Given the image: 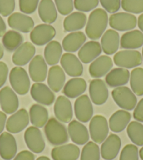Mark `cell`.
<instances>
[{"label":"cell","mask_w":143,"mask_h":160,"mask_svg":"<svg viewBox=\"0 0 143 160\" xmlns=\"http://www.w3.org/2000/svg\"><path fill=\"white\" fill-rule=\"evenodd\" d=\"M109 22L107 13L102 8H96L91 13L85 32L92 40L99 39L105 33Z\"/></svg>","instance_id":"6da1fadb"},{"label":"cell","mask_w":143,"mask_h":160,"mask_svg":"<svg viewBox=\"0 0 143 160\" xmlns=\"http://www.w3.org/2000/svg\"><path fill=\"white\" fill-rule=\"evenodd\" d=\"M44 133L51 145L59 146L69 140L66 127L54 118H51L44 126Z\"/></svg>","instance_id":"7a4b0ae2"},{"label":"cell","mask_w":143,"mask_h":160,"mask_svg":"<svg viewBox=\"0 0 143 160\" xmlns=\"http://www.w3.org/2000/svg\"><path fill=\"white\" fill-rule=\"evenodd\" d=\"M9 82L13 91L19 95H25L30 90L29 76L26 70L22 67H15L11 70Z\"/></svg>","instance_id":"3957f363"},{"label":"cell","mask_w":143,"mask_h":160,"mask_svg":"<svg viewBox=\"0 0 143 160\" xmlns=\"http://www.w3.org/2000/svg\"><path fill=\"white\" fill-rule=\"evenodd\" d=\"M114 102L119 108L126 110H133L137 105L135 93L127 87H119L111 91Z\"/></svg>","instance_id":"277c9868"},{"label":"cell","mask_w":143,"mask_h":160,"mask_svg":"<svg viewBox=\"0 0 143 160\" xmlns=\"http://www.w3.org/2000/svg\"><path fill=\"white\" fill-rule=\"evenodd\" d=\"M114 62L121 68L131 69L141 65L142 62L141 53L136 50H122L114 56Z\"/></svg>","instance_id":"5b68a950"},{"label":"cell","mask_w":143,"mask_h":160,"mask_svg":"<svg viewBox=\"0 0 143 160\" xmlns=\"http://www.w3.org/2000/svg\"><path fill=\"white\" fill-rule=\"evenodd\" d=\"M91 138L96 143H102L107 138L109 126L106 118L102 115H96L91 119L89 124Z\"/></svg>","instance_id":"8992f818"},{"label":"cell","mask_w":143,"mask_h":160,"mask_svg":"<svg viewBox=\"0 0 143 160\" xmlns=\"http://www.w3.org/2000/svg\"><path fill=\"white\" fill-rule=\"evenodd\" d=\"M138 21L136 17L133 14L121 12L115 13L109 18V24L114 30L121 31H128L134 29L136 27Z\"/></svg>","instance_id":"52a82bcc"},{"label":"cell","mask_w":143,"mask_h":160,"mask_svg":"<svg viewBox=\"0 0 143 160\" xmlns=\"http://www.w3.org/2000/svg\"><path fill=\"white\" fill-rule=\"evenodd\" d=\"M56 34V31L52 25L40 24L31 31L30 38L32 44L37 46H44L52 41Z\"/></svg>","instance_id":"ba28073f"},{"label":"cell","mask_w":143,"mask_h":160,"mask_svg":"<svg viewBox=\"0 0 143 160\" xmlns=\"http://www.w3.org/2000/svg\"><path fill=\"white\" fill-rule=\"evenodd\" d=\"M30 116L25 109L19 110L8 118L6 128L11 133H18L24 130L29 124Z\"/></svg>","instance_id":"9c48e42d"},{"label":"cell","mask_w":143,"mask_h":160,"mask_svg":"<svg viewBox=\"0 0 143 160\" xmlns=\"http://www.w3.org/2000/svg\"><path fill=\"white\" fill-rule=\"evenodd\" d=\"M24 139L27 148L35 153H41L45 148V141L39 128L30 127L24 133Z\"/></svg>","instance_id":"30bf717a"},{"label":"cell","mask_w":143,"mask_h":160,"mask_svg":"<svg viewBox=\"0 0 143 160\" xmlns=\"http://www.w3.org/2000/svg\"><path fill=\"white\" fill-rule=\"evenodd\" d=\"M74 114L77 119L83 123H86L92 119L93 108L87 95L79 96L74 102Z\"/></svg>","instance_id":"8fae6325"},{"label":"cell","mask_w":143,"mask_h":160,"mask_svg":"<svg viewBox=\"0 0 143 160\" xmlns=\"http://www.w3.org/2000/svg\"><path fill=\"white\" fill-rule=\"evenodd\" d=\"M32 98L39 104L51 105L55 101V94L53 91L43 83H35L30 88Z\"/></svg>","instance_id":"7c38bea8"},{"label":"cell","mask_w":143,"mask_h":160,"mask_svg":"<svg viewBox=\"0 0 143 160\" xmlns=\"http://www.w3.org/2000/svg\"><path fill=\"white\" fill-rule=\"evenodd\" d=\"M61 64L63 70L70 77L78 78L81 76L84 72L81 61L73 53H64L61 56Z\"/></svg>","instance_id":"4fadbf2b"},{"label":"cell","mask_w":143,"mask_h":160,"mask_svg":"<svg viewBox=\"0 0 143 160\" xmlns=\"http://www.w3.org/2000/svg\"><path fill=\"white\" fill-rule=\"evenodd\" d=\"M0 105L5 113L13 114L16 112L19 106V101L12 88L5 87L0 90Z\"/></svg>","instance_id":"5bb4252c"},{"label":"cell","mask_w":143,"mask_h":160,"mask_svg":"<svg viewBox=\"0 0 143 160\" xmlns=\"http://www.w3.org/2000/svg\"><path fill=\"white\" fill-rule=\"evenodd\" d=\"M48 67L44 57L41 55L35 56L31 60L29 65V74L33 82L40 83L47 79Z\"/></svg>","instance_id":"9a60e30c"},{"label":"cell","mask_w":143,"mask_h":160,"mask_svg":"<svg viewBox=\"0 0 143 160\" xmlns=\"http://www.w3.org/2000/svg\"><path fill=\"white\" fill-rule=\"evenodd\" d=\"M89 95L91 101L97 105H103L107 101L108 88L103 80L100 79L91 80L89 85Z\"/></svg>","instance_id":"2e32d148"},{"label":"cell","mask_w":143,"mask_h":160,"mask_svg":"<svg viewBox=\"0 0 143 160\" xmlns=\"http://www.w3.org/2000/svg\"><path fill=\"white\" fill-rule=\"evenodd\" d=\"M8 24L12 29L22 33L31 32L35 26V22L31 17L19 12L10 15L8 18Z\"/></svg>","instance_id":"e0dca14e"},{"label":"cell","mask_w":143,"mask_h":160,"mask_svg":"<svg viewBox=\"0 0 143 160\" xmlns=\"http://www.w3.org/2000/svg\"><path fill=\"white\" fill-rule=\"evenodd\" d=\"M54 114L58 121L69 123L72 119L73 110L72 103L66 96H59L53 107Z\"/></svg>","instance_id":"ac0fdd59"},{"label":"cell","mask_w":143,"mask_h":160,"mask_svg":"<svg viewBox=\"0 0 143 160\" xmlns=\"http://www.w3.org/2000/svg\"><path fill=\"white\" fill-rule=\"evenodd\" d=\"M121 146V141L116 134H110L102 142L101 148L102 158L105 160H113L116 158Z\"/></svg>","instance_id":"d6986e66"},{"label":"cell","mask_w":143,"mask_h":160,"mask_svg":"<svg viewBox=\"0 0 143 160\" xmlns=\"http://www.w3.org/2000/svg\"><path fill=\"white\" fill-rule=\"evenodd\" d=\"M36 48L32 43L26 42L17 48L13 54L12 61L17 66H23L31 61L35 55Z\"/></svg>","instance_id":"ffe728a7"},{"label":"cell","mask_w":143,"mask_h":160,"mask_svg":"<svg viewBox=\"0 0 143 160\" xmlns=\"http://www.w3.org/2000/svg\"><path fill=\"white\" fill-rule=\"evenodd\" d=\"M113 67V61L110 56H101L91 62L89 66L90 75L93 78H101L110 72Z\"/></svg>","instance_id":"44dd1931"},{"label":"cell","mask_w":143,"mask_h":160,"mask_svg":"<svg viewBox=\"0 0 143 160\" xmlns=\"http://www.w3.org/2000/svg\"><path fill=\"white\" fill-rule=\"evenodd\" d=\"M17 144L14 136L8 132L0 135V156L4 160H11L16 156Z\"/></svg>","instance_id":"7402d4cb"},{"label":"cell","mask_w":143,"mask_h":160,"mask_svg":"<svg viewBox=\"0 0 143 160\" xmlns=\"http://www.w3.org/2000/svg\"><path fill=\"white\" fill-rule=\"evenodd\" d=\"M68 133L72 141L77 145L87 143L89 140V133L87 128L76 120H72L68 125Z\"/></svg>","instance_id":"603a6c76"},{"label":"cell","mask_w":143,"mask_h":160,"mask_svg":"<svg viewBox=\"0 0 143 160\" xmlns=\"http://www.w3.org/2000/svg\"><path fill=\"white\" fill-rule=\"evenodd\" d=\"M101 45L98 42L90 41L82 46L78 52L80 61L85 64L93 62L102 53Z\"/></svg>","instance_id":"cb8c5ba5"},{"label":"cell","mask_w":143,"mask_h":160,"mask_svg":"<svg viewBox=\"0 0 143 160\" xmlns=\"http://www.w3.org/2000/svg\"><path fill=\"white\" fill-rule=\"evenodd\" d=\"M79 155V148L74 144L59 145L51 150V158L53 160H77Z\"/></svg>","instance_id":"d4e9b609"},{"label":"cell","mask_w":143,"mask_h":160,"mask_svg":"<svg viewBox=\"0 0 143 160\" xmlns=\"http://www.w3.org/2000/svg\"><path fill=\"white\" fill-rule=\"evenodd\" d=\"M120 44L119 34L114 30H107L101 38V48L107 55H112L119 49Z\"/></svg>","instance_id":"484cf974"},{"label":"cell","mask_w":143,"mask_h":160,"mask_svg":"<svg viewBox=\"0 0 143 160\" xmlns=\"http://www.w3.org/2000/svg\"><path fill=\"white\" fill-rule=\"evenodd\" d=\"M130 79V72L127 69L117 68L110 70L106 77L105 82L110 87H119L128 84Z\"/></svg>","instance_id":"4316f807"},{"label":"cell","mask_w":143,"mask_h":160,"mask_svg":"<svg viewBox=\"0 0 143 160\" xmlns=\"http://www.w3.org/2000/svg\"><path fill=\"white\" fill-rule=\"evenodd\" d=\"M48 87L53 92H59L63 88L65 82V74L59 65H53L48 72Z\"/></svg>","instance_id":"83f0119b"},{"label":"cell","mask_w":143,"mask_h":160,"mask_svg":"<svg viewBox=\"0 0 143 160\" xmlns=\"http://www.w3.org/2000/svg\"><path fill=\"white\" fill-rule=\"evenodd\" d=\"M86 41V36L83 32H72L68 34L64 38L62 42L63 49L68 53L76 52L79 50L85 42Z\"/></svg>","instance_id":"f1b7e54d"},{"label":"cell","mask_w":143,"mask_h":160,"mask_svg":"<svg viewBox=\"0 0 143 160\" xmlns=\"http://www.w3.org/2000/svg\"><path fill=\"white\" fill-rule=\"evenodd\" d=\"M121 48L133 50L143 46V33L141 31L135 30L124 33L120 39Z\"/></svg>","instance_id":"f546056e"},{"label":"cell","mask_w":143,"mask_h":160,"mask_svg":"<svg viewBox=\"0 0 143 160\" xmlns=\"http://www.w3.org/2000/svg\"><path fill=\"white\" fill-rule=\"evenodd\" d=\"M38 13L40 19L46 24H52L56 21L58 17L56 7L52 0H41Z\"/></svg>","instance_id":"4dcf8cb0"},{"label":"cell","mask_w":143,"mask_h":160,"mask_svg":"<svg viewBox=\"0 0 143 160\" xmlns=\"http://www.w3.org/2000/svg\"><path fill=\"white\" fill-rule=\"evenodd\" d=\"M87 17L83 12L76 11L69 14L64 19L63 28L66 32H76L86 24Z\"/></svg>","instance_id":"1f68e13d"},{"label":"cell","mask_w":143,"mask_h":160,"mask_svg":"<svg viewBox=\"0 0 143 160\" xmlns=\"http://www.w3.org/2000/svg\"><path fill=\"white\" fill-rule=\"evenodd\" d=\"M87 88L86 82L83 78H76L70 79L63 87V93L66 97L75 98L82 95Z\"/></svg>","instance_id":"d6a6232c"},{"label":"cell","mask_w":143,"mask_h":160,"mask_svg":"<svg viewBox=\"0 0 143 160\" xmlns=\"http://www.w3.org/2000/svg\"><path fill=\"white\" fill-rule=\"evenodd\" d=\"M131 115L126 110H117L109 119V127L111 131L119 133L124 131L131 121Z\"/></svg>","instance_id":"836d02e7"},{"label":"cell","mask_w":143,"mask_h":160,"mask_svg":"<svg viewBox=\"0 0 143 160\" xmlns=\"http://www.w3.org/2000/svg\"><path fill=\"white\" fill-rule=\"evenodd\" d=\"M29 116L32 124L37 128L44 127L48 120L47 109L39 104H34L30 107Z\"/></svg>","instance_id":"e575fe53"},{"label":"cell","mask_w":143,"mask_h":160,"mask_svg":"<svg viewBox=\"0 0 143 160\" xmlns=\"http://www.w3.org/2000/svg\"><path fill=\"white\" fill-rule=\"evenodd\" d=\"M62 48L58 41H52L48 43L44 48V59L49 65L58 64L61 58Z\"/></svg>","instance_id":"d590c367"},{"label":"cell","mask_w":143,"mask_h":160,"mask_svg":"<svg viewBox=\"0 0 143 160\" xmlns=\"http://www.w3.org/2000/svg\"><path fill=\"white\" fill-rule=\"evenodd\" d=\"M23 40V37L21 33L15 30H9L3 35L2 44L8 51L12 52L22 44Z\"/></svg>","instance_id":"8d00e7d4"},{"label":"cell","mask_w":143,"mask_h":160,"mask_svg":"<svg viewBox=\"0 0 143 160\" xmlns=\"http://www.w3.org/2000/svg\"><path fill=\"white\" fill-rule=\"evenodd\" d=\"M130 85L133 92L136 95L143 96V68H136L131 71Z\"/></svg>","instance_id":"74e56055"},{"label":"cell","mask_w":143,"mask_h":160,"mask_svg":"<svg viewBox=\"0 0 143 160\" xmlns=\"http://www.w3.org/2000/svg\"><path fill=\"white\" fill-rule=\"evenodd\" d=\"M127 134L131 141L138 146L143 145V125L139 122H131L127 127Z\"/></svg>","instance_id":"f35d334b"},{"label":"cell","mask_w":143,"mask_h":160,"mask_svg":"<svg viewBox=\"0 0 143 160\" xmlns=\"http://www.w3.org/2000/svg\"><path fill=\"white\" fill-rule=\"evenodd\" d=\"M99 146L93 141H88L86 143L81 151L80 160H100Z\"/></svg>","instance_id":"ab89813d"},{"label":"cell","mask_w":143,"mask_h":160,"mask_svg":"<svg viewBox=\"0 0 143 160\" xmlns=\"http://www.w3.org/2000/svg\"><path fill=\"white\" fill-rule=\"evenodd\" d=\"M121 6L127 13L135 14L143 13V0H121Z\"/></svg>","instance_id":"60d3db41"},{"label":"cell","mask_w":143,"mask_h":160,"mask_svg":"<svg viewBox=\"0 0 143 160\" xmlns=\"http://www.w3.org/2000/svg\"><path fill=\"white\" fill-rule=\"evenodd\" d=\"M99 0H74V7L80 12H89L98 6Z\"/></svg>","instance_id":"b9f144b4"},{"label":"cell","mask_w":143,"mask_h":160,"mask_svg":"<svg viewBox=\"0 0 143 160\" xmlns=\"http://www.w3.org/2000/svg\"><path fill=\"white\" fill-rule=\"evenodd\" d=\"M138 148L133 144H128L123 148L119 160H138Z\"/></svg>","instance_id":"7bdbcfd3"},{"label":"cell","mask_w":143,"mask_h":160,"mask_svg":"<svg viewBox=\"0 0 143 160\" xmlns=\"http://www.w3.org/2000/svg\"><path fill=\"white\" fill-rule=\"evenodd\" d=\"M55 4L58 12L62 16L69 15L74 9L73 0H55Z\"/></svg>","instance_id":"ee69618b"},{"label":"cell","mask_w":143,"mask_h":160,"mask_svg":"<svg viewBox=\"0 0 143 160\" xmlns=\"http://www.w3.org/2000/svg\"><path fill=\"white\" fill-rule=\"evenodd\" d=\"M39 0H19V8L22 13L32 14L37 10Z\"/></svg>","instance_id":"f6af8a7d"},{"label":"cell","mask_w":143,"mask_h":160,"mask_svg":"<svg viewBox=\"0 0 143 160\" xmlns=\"http://www.w3.org/2000/svg\"><path fill=\"white\" fill-rule=\"evenodd\" d=\"M15 7V0H0V15L9 16L13 12Z\"/></svg>","instance_id":"bcb514c9"},{"label":"cell","mask_w":143,"mask_h":160,"mask_svg":"<svg viewBox=\"0 0 143 160\" xmlns=\"http://www.w3.org/2000/svg\"><path fill=\"white\" fill-rule=\"evenodd\" d=\"M105 11L110 13H115L121 7V0H100Z\"/></svg>","instance_id":"7dc6e473"},{"label":"cell","mask_w":143,"mask_h":160,"mask_svg":"<svg viewBox=\"0 0 143 160\" xmlns=\"http://www.w3.org/2000/svg\"><path fill=\"white\" fill-rule=\"evenodd\" d=\"M8 75L7 65L4 62L0 61V88H2L7 82Z\"/></svg>","instance_id":"c3c4849f"},{"label":"cell","mask_w":143,"mask_h":160,"mask_svg":"<svg viewBox=\"0 0 143 160\" xmlns=\"http://www.w3.org/2000/svg\"><path fill=\"white\" fill-rule=\"evenodd\" d=\"M133 118L136 121L143 122V98L136 105L133 111Z\"/></svg>","instance_id":"681fc988"},{"label":"cell","mask_w":143,"mask_h":160,"mask_svg":"<svg viewBox=\"0 0 143 160\" xmlns=\"http://www.w3.org/2000/svg\"><path fill=\"white\" fill-rule=\"evenodd\" d=\"M13 160H35V155L30 151L23 150L20 152Z\"/></svg>","instance_id":"f907efd6"},{"label":"cell","mask_w":143,"mask_h":160,"mask_svg":"<svg viewBox=\"0 0 143 160\" xmlns=\"http://www.w3.org/2000/svg\"><path fill=\"white\" fill-rule=\"evenodd\" d=\"M7 123V115L4 112L0 111V133L3 132Z\"/></svg>","instance_id":"816d5d0a"},{"label":"cell","mask_w":143,"mask_h":160,"mask_svg":"<svg viewBox=\"0 0 143 160\" xmlns=\"http://www.w3.org/2000/svg\"><path fill=\"white\" fill-rule=\"evenodd\" d=\"M6 30H7V26H6L4 20L0 16V38L3 37V35L6 33Z\"/></svg>","instance_id":"f5cc1de1"},{"label":"cell","mask_w":143,"mask_h":160,"mask_svg":"<svg viewBox=\"0 0 143 160\" xmlns=\"http://www.w3.org/2000/svg\"><path fill=\"white\" fill-rule=\"evenodd\" d=\"M138 25L139 29L142 31L143 33V13H142L141 16L138 17Z\"/></svg>","instance_id":"db71d44e"},{"label":"cell","mask_w":143,"mask_h":160,"mask_svg":"<svg viewBox=\"0 0 143 160\" xmlns=\"http://www.w3.org/2000/svg\"><path fill=\"white\" fill-rule=\"evenodd\" d=\"M3 56H4V48L0 44V60L3 58Z\"/></svg>","instance_id":"11a10c76"},{"label":"cell","mask_w":143,"mask_h":160,"mask_svg":"<svg viewBox=\"0 0 143 160\" xmlns=\"http://www.w3.org/2000/svg\"><path fill=\"white\" fill-rule=\"evenodd\" d=\"M37 160H50V159L47 158V157H45V156H42V157H39L37 159Z\"/></svg>","instance_id":"9f6ffc18"},{"label":"cell","mask_w":143,"mask_h":160,"mask_svg":"<svg viewBox=\"0 0 143 160\" xmlns=\"http://www.w3.org/2000/svg\"><path fill=\"white\" fill-rule=\"evenodd\" d=\"M139 155H140V157H141V159H142V160H143V147L141 148V150H140Z\"/></svg>","instance_id":"6f0895ef"},{"label":"cell","mask_w":143,"mask_h":160,"mask_svg":"<svg viewBox=\"0 0 143 160\" xmlns=\"http://www.w3.org/2000/svg\"><path fill=\"white\" fill-rule=\"evenodd\" d=\"M142 61H143V48H142Z\"/></svg>","instance_id":"680465c9"}]
</instances>
